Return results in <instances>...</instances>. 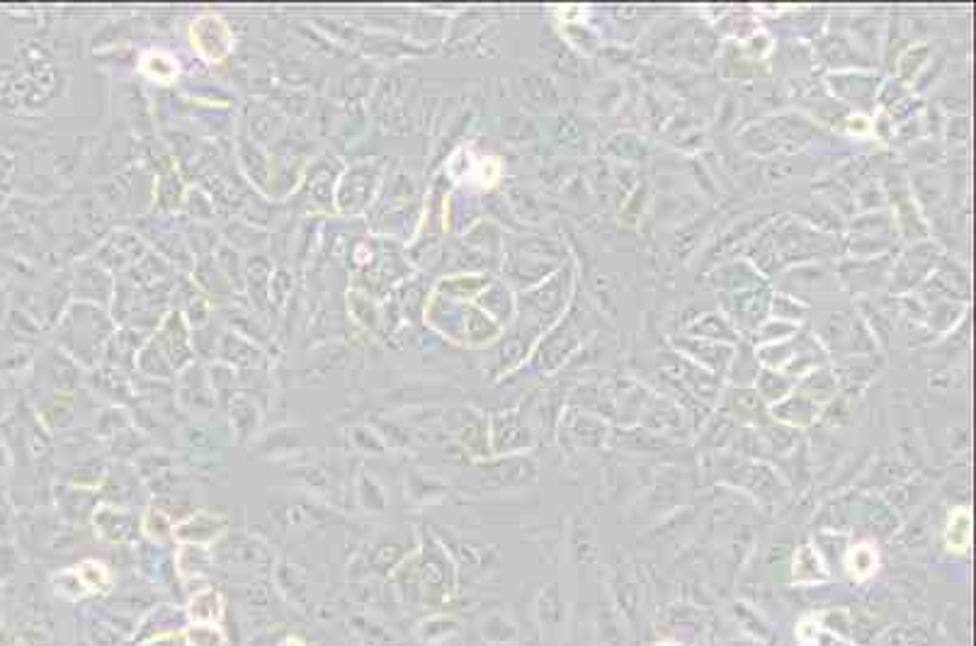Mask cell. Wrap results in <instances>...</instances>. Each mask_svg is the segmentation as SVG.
Here are the masks:
<instances>
[{
    "instance_id": "obj_1",
    "label": "cell",
    "mask_w": 976,
    "mask_h": 646,
    "mask_svg": "<svg viewBox=\"0 0 976 646\" xmlns=\"http://www.w3.org/2000/svg\"><path fill=\"white\" fill-rule=\"evenodd\" d=\"M187 625L190 622H187L185 608H178V605H156V608H151L136 622L132 644H146L163 637H180Z\"/></svg>"
},
{
    "instance_id": "obj_2",
    "label": "cell",
    "mask_w": 976,
    "mask_h": 646,
    "mask_svg": "<svg viewBox=\"0 0 976 646\" xmlns=\"http://www.w3.org/2000/svg\"><path fill=\"white\" fill-rule=\"evenodd\" d=\"M185 615L190 625H221L226 615V598L219 588L204 586L190 593L185 605Z\"/></svg>"
},
{
    "instance_id": "obj_3",
    "label": "cell",
    "mask_w": 976,
    "mask_h": 646,
    "mask_svg": "<svg viewBox=\"0 0 976 646\" xmlns=\"http://www.w3.org/2000/svg\"><path fill=\"white\" fill-rule=\"evenodd\" d=\"M212 564L214 554L204 544H180L178 552L173 554L175 576L183 578V583H192L195 578L202 581L207 571L212 569Z\"/></svg>"
},
{
    "instance_id": "obj_4",
    "label": "cell",
    "mask_w": 976,
    "mask_h": 646,
    "mask_svg": "<svg viewBox=\"0 0 976 646\" xmlns=\"http://www.w3.org/2000/svg\"><path fill=\"white\" fill-rule=\"evenodd\" d=\"M224 530H226L224 518H214V515L200 513V515H192V518H187L185 523L175 527L173 535L183 544H209L212 540H217Z\"/></svg>"
},
{
    "instance_id": "obj_5",
    "label": "cell",
    "mask_w": 976,
    "mask_h": 646,
    "mask_svg": "<svg viewBox=\"0 0 976 646\" xmlns=\"http://www.w3.org/2000/svg\"><path fill=\"white\" fill-rule=\"evenodd\" d=\"M76 574L83 581L88 595H110L117 586V578L110 566H105L98 559H83L76 566Z\"/></svg>"
},
{
    "instance_id": "obj_6",
    "label": "cell",
    "mask_w": 976,
    "mask_h": 646,
    "mask_svg": "<svg viewBox=\"0 0 976 646\" xmlns=\"http://www.w3.org/2000/svg\"><path fill=\"white\" fill-rule=\"evenodd\" d=\"M95 527L100 530V535L110 542H122L129 532V515L124 510L117 508H102L98 515H95Z\"/></svg>"
},
{
    "instance_id": "obj_7",
    "label": "cell",
    "mask_w": 976,
    "mask_h": 646,
    "mask_svg": "<svg viewBox=\"0 0 976 646\" xmlns=\"http://www.w3.org/2000/svg\"><path fill=\"white\" fill-rule=\"evenodd\" d=\"M180 637L185 646H229V637L221 625H187Z\"/></svg>"
},
{
    "instance_id": "obj_8",
    "label": "cell",
    "mask_w": 976,
    "mask_h": 646,
    "mask_svg": "<svg viewBox=\"0 0 976 646\" xmlns=\"http://www.w3.org/2000/svg\"><path fill=\"white\" fill-rule=\"evenodd\" d=\"M51 583H54L56 595H61V598L68 600V603H81V600L88 598V591H85L83 581L78 578L76 569L61 571L59 576H54V581Z\"/></svg>"
},
{
    "instance_id": "obj_9",
    "label": "cell",
    "mask_w": 976,
    "mask_h": 646,
    "mask_svg": "<svg viewBox=\"0 0 976 646\" xmlns=\"http://www.w3.org/2000/svg\"><path fill=\"white\" fill-rule=\"evenodd\" d=\"M173 530L175 527L170 525L166 513H161V510H149V515L144 518V532L151 537V540L163 542L166 537L173 535Z\"/></svg>"
},
{
    "instance_id": "obj_10",
    "label": "cell",
    "mask_w": 976,
    "mask_h": 646,
    "mask_svg": "<svg viewBox=\"0 0 976 646\" xmlns=\"http://www.w3.org/2000/svg\"><path fill=\"white\" fill-rule=\"evenodd\" d=\"M955 535V540H950V547H955V549H967V544H969V515H967V510H957L955 515H952V520H950V532H947V537H952Z\"/></svg>"
},
{
    "instance_id": "obj_11",
    "label": "cell",
    "mask_w": 976,
    "mask_h": 646,
    "mask_svg": "<svg viewBox=\"0 0 976 646\" xmlns=\"http://www.w3.org/2000/svg\"><path fill=\"white\" fill-rule=\"evenodd\" d=\"M144 646H185L183 637H163V639H153V642H146Z\"/></svg>"
},
{
    "instance_id": "obj_12",
    "label": "cell",
    "mask_w": 976,
    "mask_h": 646,
    "mask_svg": "<svg viewBox=\"0 0 976 646\" xmlns=\"http://www.w3.org/2000/svg\"><path fill=\"white\" fill-rule=\"evenodd\" d=\"M275 646H311V644L306 642V639L299 637V634H289V637L280 639V642H277Z\"/></svg>"
}]
</instances>
